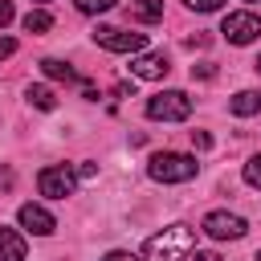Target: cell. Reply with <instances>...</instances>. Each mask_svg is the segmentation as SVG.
<instances>
[{"label":"cell","instance_id":"obj_4","mask_svg":"<svg viewBox=\"0 0 261 261\" xmlns=\"http://www.w3.org/2000/svg\"><path fill=\"white\" fill-rule=\"evenodd\" d=\"M37 188H41V196H49V200H65V196H73L77 175H73L65 163H49V167L37 171Z\"/></svg>","mask_w":261,"mask_h":261},{"label":"cell","instance_id":"obj_18","mask_svg":"<svg viewBox=\"0 0 261 261\" xmlns=\"http://www.w3.org/2000/svg\"><path fill=\"white\" fill-rule=\"evenodd\" d=\"M192 12H216V8H224V0H184Z\"/></svg>","mask_w":261,"mask_h":261},{"label":"cell","instance_id":"obj_1","mask_svg":"<svg viewBox=\"0 0 261 261\" xmlns=\"http://www.w3.org/2000/svg\"><path fill=\"white\" fill-rule=\"evenodd\" d=\"M196 249V228L192 224H167L163 232H155L147 241V261H188Z\"/></svg>","mask_w":261,"mask_h":261},{"label":"cell","instance_id":"obj_17","mask_svg":"<svg viewBox=\"0 0 261 261\" xmlns=\"http://www.w3.org/2000/svg\"><path fill=\"white\" fill-rule=\"evenodd\" d=\"M245 184H249V188H261V155H253V159L245 163Z\"/></svg>","mask_w":261,"mask_h":261},{"label":"cell","instance_id":"obj_23","mask_svg":"<svg viewBox=\"0 0 261 261\" xmlns=\"http://www.w3.org/2000/svg\"><path fill=\"white\" fill-rule=\"evenodd\" d=\"M102 261H139V257H135V253H126V249H114V253H106Z\"/></svg>","mask_w":261,"mask_h":261},{"label":"cell","instance_id":"obj_10","mask_svg":"<svg viewBox=\"0 0 261 261\" xmlns=\"http://www.w3.org/2000/svg\"><path fill=\"white\" fill-rule=\"evenodd\" d=\"M0 261H24V237L0 224Z\"/></svg>","mask_w":261,"mask_h":261},{"label":"cell","instance_id":"obj_14","mask_svg":"<svg viewBox=\"0 0 261 261\" xmlns=\"http://www.w3.org/2000/svg\"><path fill=\"white\" fill-rule=\"evenodd\" d=\"M20 24H24V33H49V29H53V16H49L45 8H29Z\"/></svg>","mask_w":261,"mask_h":261},{"label":"cell","instance_id":"obj_5","mask_svg":"<svg viewBox=\"0 0 261 261\" xmlns=\"http://www.w3.org/2000/svg\"><path fill=\"white\" fill-rule=\"evenodd\" d=\"M220 33H224L232 45H253V41L261 37V16H257V12H228L224 24H220Z\"/></svg>","mask_w":261,"mask_h":261},{"label":"cell","instance_id":"obj_2","mask_svg":"<svg viewBox=\"0 0 261 261\" xmlns=\"http://www.w3.org/2000/svg\"><path fill=\"white\" fill-rule=\"evenodd\" d=\"M196 171H200L196 155H179V151H159L147 163V175L155 184H188V179H196Z\"/></svg>","mask_w":261,"mask_h":261},{"label":"cell","instance_id":"obj_28","mask_svg":"<svg viewBox=\"0 0 261 261\" xmlns=\"http://www.w3.org/2000/svg\"><path fill=\"white\" fill-rule=\"evenodd\" d=\"M253 261H261V253H257V257H253Z\"/></svg>","mask_w":261,"mask_h":261},{"label":"cell","instance_id":"obj_11","mask_svg":"<svg viewBox=\"0 0 261 261\" xmlns=\"http://www.w3.org/2000/svg\"><path fill=\"white\" fill-rule=\"evenodd\" d=\"M228 110L237 114V118H249V114H261V90H241L232 102H228Z\"/></svg>","mask_w":261,"mask_h":261},{"label":"cell","instance_id":"obj_3","mask_svg":"<svg viewBox=\"0 0 261 261\" xmlns=\"http://www.w3.org/2000/svg\"><path fill=\"white\" fill-rule=\"evenodd\" d=\"M192 114V98L184 90H159L147 98V118L155 122H184Z\"/></svg>","mask_w":261,"mask_h":261},{"label":"cell","instance_id":"obj_20","mask_svg":"<svg viewBox=\"0 0 261 261\" xmlns=\"http://www.w3.org/2000/svg\"><path fill=\"white\" fill-rule=\"evenodd\" d=\"M192 147H196V151H208V147H212V135H208V130H192Z\"/></svg>","mask_w":261,"mask_h":261},{"label":"cell","instance_id":"obj_25","mask_svg":"<svg viewBox=\"0 0 261 261\" xmlns=\"http://www.w3.org/2000/svg\"><path fill=\"white\" fill-rule=\"evenodd\" d=\"M188 261H220V257H216V253H192Z\"/></svg>","mask_w":261,"mask_h":261},{"label":"cell","instance_id":"obj_6","mask_svg":"<svg viewBox=\"0 0 261 261\" xmlns=\"http://www.w3.org/2000/svg\"><path fill=\"white\" fill-rule=\"evenodd\" d=\"M94 41L110 53H139L147 45V33H126V29H110V24H98L94 29Z\"/></svg>","mask_w":261,"mask_h":261},{"label":"cell","instance_id":"obj_26","mask_svg":"<svg viewBox=\"0 0 261 261\" xmlns=\"http://www.w3.org/2000/svg\"><path fill=\"white\" fill-rule=\"evenodd\" d=\"M253 69H257V73H261V57H257V61H253Z\"/></svg>","mask_w":261,"mask_h":261},{"label":"cell","instance_id":"obj_8","mask_svg":"<svg viewBox=\"0 0 261 261\" xmlns=\"http://www.w3.org/2000/svg\"><path fill=\"white\" fill-rule=\"evenodd\" d=\"M167 57L163 53H135L130 57V77H143V82H159V77H167Z\"/></svg>","mask_w":261,"mask_h":261},{"label":"cell","instance_id":"obj_19","mask_svg":"<svg viewBox=\"0 0 261 261\" xmlns=\"http://www.w3.org/2000/svg\"><path fill=\"white\" fill-rule=\"evenodd\" d=\"M192 77H204L208 82V77H216V65L212 61H200V65H192Z\"/></svg>","mask_w":261,"mask_h":261},{"label":"cell","instance_id":"obj_16","mask_svg":"<svg viewBox=\"0 0 261 261\" xmlns=\"http://www.w3.org/2000/svg\"><path fill=\"white\" fill-rule=\"evenodd\" d=\"M77 4V12H86V16H98V12H110L118 0H73Z\"/></svg>","mask_w":261,"mask_h":261},{"label":"cell","instance_id":"obj_21","mask_svg":"<svg viewBox=\"0 0 261 261\" xmlns=\"http://www.w3.org/2000/svg\"><path fill=\"white\" fill-rule=\"evenodd\" d=\"M94 175H98V163H94V159L77 163V179H94Z\"/></svg>","mask_w":261,"mask_h":261},{"label":"cell","instance_id":"obj_15","mask_svg":"<svg viewBox=\"0 0 261 261\" xmlns=\"http://www.w3.org/2000/svg\"><path fill=\"white\" fill-rule=\"evenodd\" d=\"M24 98H29V106H37V110H53V106H57V98H53L49 86H29Z\"/></svg>","mask_w":261,"mask_h":261},{"label":"cell","instance_id":"obj_12","mask_svg":"<svg viewBox=\"0 0 261 261\" xmlns=\"http://www.w3.org/2000/svg\"><path fill=\"white\" fill-rule=\"evenodd\" d=\"M41 69H45V77H53V82H82L77 69H73L69 61H61V57H45Z\"/></svg>","mask_w":261,"mask_h":261},{"label":"cell","instance_id":"obj_9","mask_svg":"<svg viewBox=\"0 0 261 261\" xmlns=\"http://www.w3.org/2000/svg\"><path fill=\"white\" fill-rule=\"evenodd\" d=\"M20 228H29L33 237H49L53 228H57V220H53V212L49 208H41V204H20Z\"/></svg>","mask_w":261,"mask_h":261},{"label":"cell","instance_id":"obj_24","mask_svg":"<svg viewBox=\"0 0 261 261\" xmlns=\"http://www.w3.org/2000/svg\"><path fill=\"white\" fill-rule=\"evenodd\" d=\"M12 20V0H0V29Z\"/></svg>","mask_w":261,"mask_h":261},{"label":"cell","instance_id":"obj_7","mask_svg":"<svg viewBox=\"0 0 261 261\" xmlns=\"http://www.w3.org/2000/svg\"><path fill=\"white\" fill-rule=\"evenodd\" d=\"M204 232H208L212 241H241V237L249 232V224H245V216H237V212H208V216H204Z\"/></svg>","mask_w":261,"mask_h":261},{"label":"cell","instance_id":"obj_13","mask_svg":"<svg viewBox=\"0 0 261 261\" xmlns=\"http://www.w3.org/2000/svg\"><path fill=\"white\" fill-rule=\"evenodd\" d=\"M130 16L143 24H155L163 16V0H130Z\"/></svg>","mask_w":261,"mask_h":261},{"label":"cell","instance_id":"obj_22","mask_svg":"<svg viewBox=\"0 0 261 261\" xmlns=\"http://www.w3.org/2000/svg\"><path fill=\"white\" fill-rule=\"evenodd\" d=\"M12 53H16V41H12V37H0V61L12 57Z\"/></svg>","mask_w":261,"mask_h":261},{"label":"cell","instance_id":"obj_27","mask_svg":"<svg viewBox=\"0 0 261 261\" xmlns=\"http://www.w3.org/2000/svg\"><path fill=\"white\" fill-rule=\"evenodd\" d=\"M33 4H49V0H33Z\"/></svg>","mask_w":261,"mask_h":261}]
</instances>
